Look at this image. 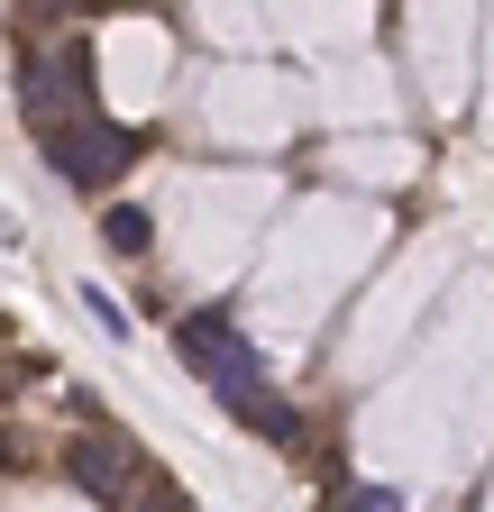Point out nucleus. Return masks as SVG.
Masks as SVG:
<instances>
[{
  "mask_svg": "<svg viewBox=\"0 0 494 512\" xmlns=\"http://www.w3.org/2000/svg\"><path fill=\"white\" fill-rule=\"evenodd\" d=\"M330 512H403L385 485H348V476H330Z\"/></svg>",
  "mask_w": 494,
  "mask_h": 512,
  "instance_id": "39448f33",
  "label": "nucleus"
},
{
  "mask_svg": "<svg viewBox=\"0 0 494 512\" xmlns=\"http://www.w3.org/2000/svg\"><path fill=\"white\" fill-rule=\"evenodd\" d=\"M65 476H74L83 494H101V503L119 512V494H129L138 458H129V439H110V430H92V439H74V448H65Z\"/></svg>",
  "mask_w": 494,
  "mask_h": 512,
  "instance_id": "7ed1b4c3",
  "label": "nucleus"
},
{
  "mask_svg": "<svg viewBox=\"0 0 494 512\" xmlns=\"http://www.w3.org/2000/svg\"><path fill=\"white\" fill-rule=\"evenodd\" d=\"M119 512H193V503H183L174 485H156V476H147V494H138V503H119Z\"/></svg>",
  "mask_w": 494,
  "mask_h": 512,
  "instance_id": "0eeeda50",
  "label": "nucleus"
},
{
  "mask_svg": "<svg viewBox=\"0 0 494 512\" xmlns=\"http://www.w3.org/2000/svg\"><path fill=\"white\" fill-rule=\"evenodd\" d=\"M83 311H92V320H101V330H110V339H129V311H119V302H110V293H101V284H83Z\"/></svg>",
  "mask_w": 494,
  "mask_h": 512,
  "instance_id": "423d86ee",
  "label": "nucleus"
},
{
  "mask_svg": "<svg viewBox=\"0 0 494 512\" xmlns=\"http://www.w3.org/2000/svg\"><path fill=\"white\" fill-rule=\"evenodd\" d=\"M37 156L65 174L74 192H101V183H119V174L147 156V128H119V119L83 110V119H65V128H46V138H37Z\"/></svg>",
  "mask_w": 494,
  "mask_h": 512,
  "instance_id": "f03ea898",
  "label": "nucleus"
},
{
  "mask_svg": "<svg viewBox=\"0 0 494 512\" xmlns=\"http://www.w3.org/2000/svg\"><path fill=\"white\" fill-rule=\"evenodd\" d=\"M147 238H156V229H147L138 202H110V211H101V247H110V256H147Z\"/></svg>",
  "mask_w": 494,
  "mask_h": 512,
  "instance_id": "20e7f679",
  "label": "nucleus"
},
{
  "mask_svg": "<svg viewBox=\"0 0 494 512\" xmlns=\"http://www.w3.org/2000/svg\"><path fill=\"white\" fill-rule=\"evenodd\" d=\"M174 357L193 366L211 394H220V412H229V421H247L257 439H275V448H302V439H312V430H302V412L266 384L257 348L238 339V320H229V311H183V320H174Z\"/></svg>",
  "mask_w": 494,
  "mask_h": 512,
  "instance_id": "f257e3e1",
  "label": "nucleus"
}]
</instances>
